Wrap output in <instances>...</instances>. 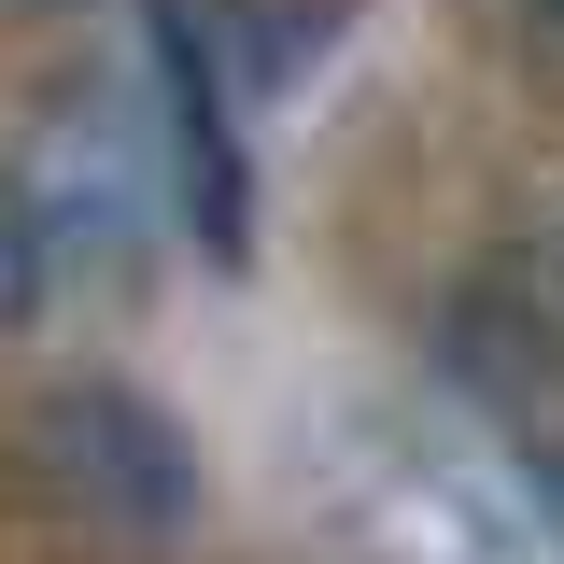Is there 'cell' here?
<instances>
[{
	"instance_id": "1",
	"label": "cell",
	"mask_w": 564,
	"mask_h": 564,
	"mask_svg": "<svg viewBox=\"0 0 564 564\" xmlns=\"http://www.w3.org/2000/svg\"><path fill=\"white\" fill-rule=\"evenodd\" d=\"M141 57H155V155H170V212L212 269L254 254V155L226 113V57H212L198 0H141Z\"/></svg>"
},
{
	"instance_id": "2",
	"label": "cell",
	"mask_w": 564,
	"mask_h": 564,
	"mask_svg": "<svg viewBox=\"0 0 564 564\" xmlns=\"http://www.w3.org/2000/svg\"><path fill=\"white\" fill-rule=\"evenodd\" d=\"M43 466L113 536H170L198 508V437L155 410L141 381H70V395H43Z\"/></svg>"
},
{
	"instance_id": "3",
	"label": "cell",
	"mask_w": 564,
	"mask_h": 564,
	"mask_svg": "<svg viewBox=\"0 0 564 564\" xmlns=\"http://www.w3.org/2000/svg\"><path fill=\"white\" fill-rule=\"evenodd\" d=\"M29 296H43V212H29V184H14V170H0V325H14Z\"/></svg>"
},
{
	"instance_id": "4",
	"label": "cell",
	"mask_w": 564,
	"mask_h": 564,
	"mask_svg": "<svg viewBox=\"0 0 564 564\" xmlns=\"http://www.w3.org/2000/svg\"><path fill=\"white\" fill-rule=\"evenodd\" d=\"M536 508H551V536H564V437L536 452Z\"/></svg>"
},
{
	"instance_id": "5",
	"label": "cell",
	"mask_w": 564,
	"mask_h": 564,
	"mask_svg": "<svg viewBox=\"0 0 564 564\" xmlns=\"http://www.w3.org/2000/svg\"><path fill=\"white\" fill-rule=\"evenodd\" d=\"M536 14H551V29H564V0H536Z\"/></svg>"
}]
</instances>
